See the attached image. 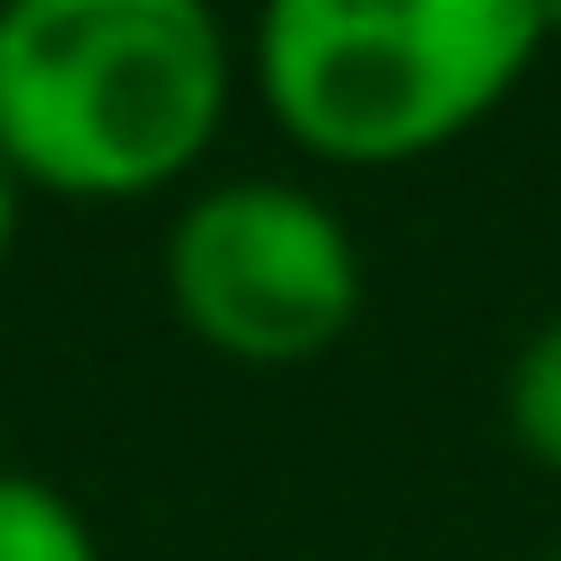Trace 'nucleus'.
I'll use <instances>...</instances> for the list:
<instances>
[{
    "label": "nucleus",
    "instance_id": "1",
    "mask_svg": "<svg viewBox=\"0 0 561 561\" xmlns=\"http://www.w3.org/2000/svg\"><path fill=\"white\" fill-rule=\"evenodd\" d=\"M237 53L202 0H9L0 167L61 202L175 184L228 123Z\"/></svg>",
    "mask_w": 561,
    "mask_h": 561
},
{
    "label": "nucleus",
    "instance_id": "2",
    "mask_svg": "<svg viewBox=\"0 0 561 561\" xmlns=\"http://www.w3.org/2000/svg\"><path fill=\"white\" fill-rule=\"evenodd\" d=\"M543 35L535 0H280L254 26V88L307 158L412 167L465 140Z\"/></svg>",
    "mask_w": 561,
    "mask_h": 561
},
{
    "label": "nucleus",
    "instance_id": "3",
    "mask_svg": "<svg viewBox=\"0 0 561 561\" xmlns=\"http://www.w3.org/2000/svg\"><path fill=\"white\" fill-rule=\"evenodd\" d=\"M167 307L237 368H307L359 324V245L307 184L237 175L175 210Z\"/></svg>",
    "mask_w": 561,
    "mask_h": 561
},
{
    "label": "nucleus",
    "instance_id": "4",
    "mask_svg": "<svg viewBox=\"0 0 561 561\" xmlns=\"http://www.w3.org/2000/svg\"><path fill=\"white\" fill-rule=\"evenodd\" d=\"M0 561H105L96 526L44 473H0Z\"/></svg>",
    "mask_w": 561,
    "mask_h": 561
},
{
    "label": "nucleus",
    "instance_id": "5",
    "mask_svg": "<svg viewBox=\"0 0 561 561\" xmlns=\"http://www.w3.org/2000/svg\"><path fill=\"white\" fill-rule=\"evenodd\" d=\"M508 438L535 456V465H552L561 473V316L543 324V333H526V351L508 359Z\"/></svg>",
    "mask_w": 561,
    "mask_h": 561
},
{
    "label": "nucleus",
    "instance_id": "6",
    "mask_svg": "<svg viewBox=\"0 0 561 561\" xmlns=\"http://www.w3.org/2000/svg\"><path fill=\"white\" fill-rule=\"evenodd\" d=\"M9 245H18V175L0 167V263H9Z\"/></svg>",
    "mask_w": 561,
    "mask_h": 561
},
{
    "label": "nucleus",
    "instance_id": "7",
    "mask_svg": "<svg viewBox=\"0 0 561 561\" xmlns=\"http://www.w3.org/2000/svg\"><path fill=\"white\" fill-rule=\"evenodd\" d=\"M552 561H561V543H552Z\"/></svg>",
    "mask_w": 561,
    "mask_h": 561
}]
</instances>
